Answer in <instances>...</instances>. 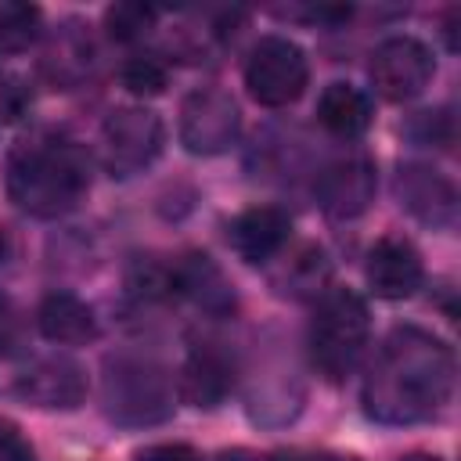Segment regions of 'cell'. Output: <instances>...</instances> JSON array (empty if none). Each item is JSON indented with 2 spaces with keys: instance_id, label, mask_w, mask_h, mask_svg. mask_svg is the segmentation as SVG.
<instances>
[{
  "instance_id": "6da1fadb",
  "label": "cell",
  "mask_w": 461,
  "mask_h": 461,
  "mask_svg": "<svg viewBox=\"0 0 461 461\" xmlns=\"http://www.w3.org/2000/svg\"><path fill=\"white\" fill-rule=\"evenodd\" d=\"M454 382V349L425 328L400 324L378 342L360 382V403L382 425H418L443 414Z\"/></svg>"
},
{
  "instance_id": "7a4b0ae2",
  "label": "cell",
  "mask_w": 461,
  "mask_h": 461,
  "mask_svg": "<svg viewBox=\"0 0 461 461\" xmlns=\"http://www.w3.org/2000/svg\"><path fill=\"white\" fill-rule=\"evenodd\" d=\"M90 191V155L61 133H36L7 155V198L40 220L72 212Z\"/></svg>"
},
{
  "instance_id": "3957f363",
  "label": "cell",
  "mask_w": 461,
  "mask_h": 461,
  "mask_svg": "<svg viewBox=\"0 0 461 461\" xmlns=\"http://www.w3.org/2000/svg\"><path fill=\"white\" fill-rule=\"evenodd\" d=\"M101 407L108 421L122 429L162 425L176 407V382L158 357L140 349H119L104 357Z\"/></svg>"
},
{
  "instance_id": "277c9868",
  "label": "cell",
  "mask_w": 461,
  "mask_h": 461,
  "mask_svg": "<svg viewBox=\"0 0 461 461\" xmlns=\"http://www.w3.org/2000/svg\"><path fill=\"white\" fill-rule=\"evenodd\" d=\"M371 339V313L367 303L353 288H328L310 317V360L328 382H342L357 371Z\"/></svg>"
},
{
  "instance_id": "5b68a950",
  "label": "cell",
  "mask_w": 461,
  "mask_h": 461,
  "mask_svg": "<svg viewBox=\"0 0 461 461\" xmlns=\"http://www.w3.org/2000/svg\"><path fill=\"white\" fill-rule=\"evenodd\" d=\"M166 144V126L155 108L122 104L101 122V166L112 176H133L148 169Z\"/></svg>"
},
{
  "instance_id": "8992f818",
  "label": "cell",
  "mask_w": 461,
  "mask_h": 461,
  "mask_svg": "<svg viewBox=\"0 0 461 461\" xmlns=\"http://www.w3.org/2000/svg\"><path fill=\"white\" fill-rule=\"evenodd\" d=\"M310 83V61L303 47L288 36H263L245 61V86L252 101L267 108H285L303 97Z\"/></svg>"
},
{
  "instance_id": "52a82bcc",
  "label": "cell",
  "mask_w": 461,
  "mask_h": 461,
  "mask_svg": "<svg viewBox=\"0 0 461 461\" xmlns=\"http://www.w3.org/2000/svg\"><path fill=\"white\" fill-rule=\"evenodd\" d=\"M241 133V108L220 86H194L180 104V144L191 155H220Z\"/></svg>"
},
{
  "instance_id": "ba28073f",
  "label": "cell",
  "mask_w": 461,
  "mask_h": 461,
  "mask_svg": "<svg viewBox=\"0 0 461 461\" xmlns=\"http://www.w3.org/2000/svg\"><path fill=\"white\" fill-rule=\"evenodd\" d=\"M436 76L432 50L414 36H389L371 54V83L385 101L418 97Z\"/></svg>"
},
{
  "instance_id": "9c48e42d",
  "label": "cell",
  "mask_w": 461,
  "mask_h": 461,
  "mask_svg": "<svg viewBox=\"0 0 461 461\" xmlns=\"http://www.w3.org/2000/svg\"><path fill=\"white\" fill-rule=\"evenodd\" d=\"M14 393L32 407L72 411L86 400V371L65 353H43L22 364V371L14 375Z\"/></svg>"
},
{
  "instance_id": "30bf717a",
  "label": "cell",
  "mask_w": 461,
  "mask_h": 461,
  "mask_svg": "<svg viewBox=\"0 0 461 461\" xmlns=\"http://www.w3.org/2000/svg\"><path fill=\"white\" fill-rule=\"evenodd\" d=\"M378 173L371 155L346 151L317 173V202L331 220H357L375 202Z\"/></svg>"
},
{
  "instance_id": "8fae6325",
  "label": "cell",
  "mask_w": 461,
  "mask_h": 461,
  "mask_svg": "<svg viewBox=\"0 0 461 461\" xmlns=\"http://www.w3.org/2000/svg\"><path fill=\"white\" fill-rule=\"evenodd\" d=\"M400 205L432 230H450L457 223V187L447 173L425 162H403L393 184Z\"/></svg>"
},
{
  "instance_id": "7c38bea8",
  "label": "cell",
  "mask_w": 461,
  "mask_h": 461,
  "mask_svg": "<svg viewBox=\"0 0 461 461\" xmlns=\"http://www.w3.org/2000/svg\"><path fill=\"white\" fill-rule=\"evenodd\" d=\"M234 378H238V367H234L230 349H223V342H216V339H202L187 349V357L180 364L176 393L191 407L212 411L230 396Z\"/></svg>"
},
{
  "instance_id": "4fadbf2b",
  "label": "cell",
  "mask_w": 461,
  "mask_h": 461,
  "mask_svg": "<svg viewBox=\"0 0 461 461\" xmlns=\"http://www.w3.org/2000/svg\"><path fill=\"white\" fill-rule=\"evenodd\" d=\"M364 277H367V288L378 299H407V295H414L421 288L425 267H421L418 249L407 238H393L389 234V238H378L371 245Z\"/></svg>"
},
{
  "instance_id": "5bb4252c",
  "label": "cell",
  "mask_w": 461,
  "mask_h": 461,
  "mask_svg": "<svg viewBox=\"0 0 461 461\" xmlns=\"http://www.w3.org/2000/svg\"><path fill=\"white\" fill-rule=\"evenodd\" d=\"M288 238H292V220L277 205H252V209L238 212L227 227V241L245 263L274 259L288 245Z\"/></svg>"
},
{
  "instance_id": "9a60e30c",
  "label": "cell",
  "mask_w": 461,
  "mask_h": 461,
  "mask_svg": "<svg viewBox=\"0 0 461 461\" xmlns=\"http://www.w3.org/2000/svg\"><path fill=\"white\" fill-rule=\"evenodd\" d=\"M173 295L191 299L209 317H227L238 306L230 277L202 252H191L180 263H173Z\"/></svg>"
},
{
  "instance_id": "2e32d148",
  "label": "cell",
  "mask_w": 461,
  "mask_h": 461,
  "mask_svg": "<svg viewBox=\"0 0 461 461\" xmlns=\"http://www.w3.org/2000/svg\"><path fill=\"white\" fill-rule=\"evenodd\" d=\"M36 328L47 342L58 346H86L97 339L94 310L72 292H50L36 310Z\"/></svg>"
},
{
  "instance_id": "e0dca14e",
  "label": "cell",
  "mask_w": 461,
  "mask_h": 461,
  "mask_svg": "<svg viewBox=\"0 0 461 461\" xmlns=\"http://www.w3.org/2000/svg\"><path fill=\"white\" fill-rule=\"evenodd\" d=\"M317 119L328 133L353 140L371 126V101L353 83H328L317 101Z\"/></svg>"
},
{
  "instance_id": "ac0fdd59",
  "label": "cell",
  "mask_w": 461,
  "mask_h": 461,
  "mask_svg": "<svg viewBox=\"0 0 461 461\" xmlns=\"http://www.w3.org/2000/svg\"><path fill=\"white\" fill-rule=\"evenodd\" d=\"M40 36V7L32 4H0V50L18 54Z\"/></svg>"
},
{
  "instance_id": "d6986e66",
  "label": "cell",
  "mask_w": 461,
  "mask_h": 461,
  "mask_svg": "<svg viewBox=\"0 0 461 461\" xmlns=\"http://www.w3.org/2000/svg\"><path fill=\"white\" fill-rule=\"evenodd\" d=\"M155 18H158L155 7L126 0V4H112V7L104 11V29H108L112 40H119V43H137V40H144V36L155 29Z\"/></svg>"
},
{
  "instance_id": "ffe728a7",
  "label": "cell",
  "mask_w": 461,
  "mask_h": 461,
  "mask_svg": "<svg viewBox=\"0 0 461 461\" xmlns=\"http://www.w3.org/2000/svg\"><path fill=\"white\" fill-rule=\"evenodd\" d=\"M119 79H122V86H126L130 94H137V97H155V94L166 90L169 72H166V65H162L155 54H133V58L122 65Z\"/></svg>"
},
{
  "instance_id": "44dd1931",
  "label": "cell",
  "mask_w": 461,
  "mask_h": 461,
  "mask_svg": "<svg viewBox=\"0 0 461 461\" xmlns=\"http://www.w3.org/2000/svg\"><path fill=\"white\" fill-rule=\"evenodd\" d=\"M288 288L295 295H310V292H321V285L328 281V259L321 249H303L295 259H292V270L285 274Z\"/></svg>"
},
{
  "instance_id": "7402d4cb",
  "label": "cell",
  "mask_w": 461,
  "mask_h": 461,
  "mask_svg": "<svg viewBox=\"0 0 461 461\" xmlns=\"http://www.w3.org/2000/svg\"><path fill=\"white\" fill-rule=\"evenodd\" d=\"M407 133H411V140H418V144H447L450 140V119L443 115V112H418L414 119H411V126H407Z\"/></svg>"
},
{
  "instance_id": "603a6c76",
  "label": "cell",
  "mask_w": 461,
  "mask_h": 461,
  "mask_svg": "<svg viewBox=\"0 0 461 461\" xmlns=\"http://www.w3.org/2000/svg\"><path fill=\"white\" fill-rule=\"evenodd\" d=\"M0 461H36L22 429L14 421H4V418H0Z\"/></svg>"
},
{
  "instance_id": "cb8c5ba5",
  "label": "cell",
  "mask_w": 461,
  "mask_h": 461,
  "mask_svg": "<svg viewBox=\"0 0 461 461\" xmlns=\"http://www.w3.org/2000/svg\"><path fill=\"white\" fill-rule=\"evenodd\" d=\"M137 461H202V457L187 443H155V447H144Z\"/></svg>"
},
{
  "instance_id": "d4e9b609",
  "label": "cell",
  "mask_w": 461,
  "mask_h": 461,
  "mask_svg": "<svg viewBox=\"0 0 461 461\" xmlns=\"http://www.w3.org/2000/svg\"><path fill=\"white\" fill-rule=\"evenodd\" d=\"M14 339H18V313L7 299H0V357L14 346Z\"/></svg>"
},
{
  "instance_id": "484cf974",
  "label": "cell",
  "mask_w": 461,
  "mask_h": 461,
  "mask_svg": "<svg viewBox=\"0 0 461 461\" xmlns=\"http://www.w3.org/2000/svg\"><path fill=\"white\" fill-rule=\"evenodd\" d=\"M281 461H360L353 454H339V450H313V447H299V450H285Z\"/></svg>"
},
{
  "instance_id": "4316f807",
  "label": "cell",
  "mask_w": 461,
  "mask_h": 461,
  "mask_svg": "<svg viewBox=\"0 0 461 461\" xmlns=\"http://www.w3.org/2000/svg\"><path fill=\"white\" fill-rule=\"evenodd\" d=\"M216 461H267V457L256 450H245V447H230V450H220Z\"/></svg>"
},
{
  "instance_id": "83f0119b",
  "label": "cell",
  "mask_w": 461,
  "mask_h": 461,
  "mask_svg": "<svg viewBox=\"0 0 461 461\" xmlns=\"http://www.w3.org/2000/svg\"><path fill=\"white\" fill-rule=\"evenodd\" d=\"M400 461H443V457H436V454H421V450H414V454H407V457H400Z\"/></svg>"
},
{
  "instance_id": "f1b7e54d",
  "label": "cell",
  "mask_w": 461,
  "mask_h": 461,
  "mask_svg": "<svg viewBox=\"0 0 461 461\" xmlns=\"http://www.w3.org/2000/svg\"><path fill=\"white\" fill-rule=\"evenodd\" d=\"M7 252H11V245H7V234H4V227H0V267L7 263Z\"/></svg>"
}]
</instances>
